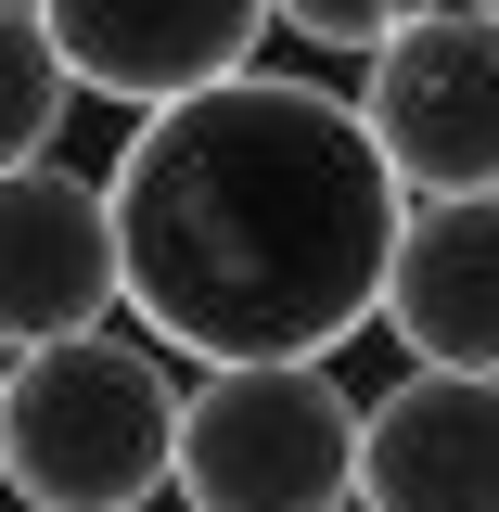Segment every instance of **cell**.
<instances>
[{
    "instance_id": "6da1fadb",
    "label": "cell",
    "mask_w": 499,
    "mask_h": 512,
    "mask_svg": "<svg viewBox=\"0 0 499 512\" xmlns=\"http://www.w3.org/2000/svg\"><path fill=\"white\" fill-rule=\"evenodd\" d=\"M116 192L128 308L167 359H333L384 320L410 180L384 167L359 90L320 77H218L192 103H154L103 167Z\"/></svg>"
},
{
    "instance_id": "7a4b0ae2",
    "label": "cell",
    "mask_w": 499,
    "mask_h": 512,
    "mask_svg": "<svg viewBox=\"0 0 499 512\" xmlns=\"http://www.w3.org/2000/svg\"><path fill=\"white\" fill-rule=\"evenodd\" d=\"M180 423L192 384L154 333L26 346L0 384V487L26 512H141L154 487H180Z\"/></svg>"
},
{
    "instance_id": "3957f363",
    "label": "cell",
    "mask_w": 499,
    "mask_h": 512,
    "mask_svg": "<svg viewBox=\"0 0 499 512\" xmlns=\"http://www.w3.org/2000/svg\"><path fill=\"white\" fill-rule=\"evenodd\" d=\"M359 423L333 359H231L192 384L180 500L192 512H359Z\"/></svg>"
},
{
    "instance_id": "277c9868",
    "label": "cell",
    "mask_w": 499,
    "mask_h": 512,
    "mask_svg": "<svg viewBox=\"0 0 499 512\" xmlns=\"http://www.w3.org/2000/svg\"><path fill=\"white\" fill-rule=\"evenodd\" d=\"M384 167L448 205V192H499V13L487 0H436L410 39H384L359 77Z\"/></svg>"
},
{
    "instance_id": "5b68a950",
    "label": "cell",
    "mask_w": 499,
    "mask_h": 512,
    "mask_svg": "<svg viewBox=\"0 0 499 512\" xmlns=\"http://www.w3.org/2000/svg\"><path fill=\"white\" fill-rule=\"evenodd\" d=\"M103 308H128V256H116V192L77 167H13L0 180V346H64L103 333Z\"/></svg>"
},
{
    "instance_id": "8992f818",
    "label": "cell",
    "mask_w": 499,
    "mask_h": 512,
    "mask_svg": "<svg viewBox=\"0 0 499 512\" xmlns=\"http://www.w3.org/2000/svg\"><path fill=\"white\" fill-rule=\"evenodd\" d=\"M39 13H52L77 90L141 103V116L218 90V77H244L256 39L282 26V0H39Z\"/></svg>"
},
{
    "instance_id": "52a82bcc",
    "label": "cell",
    "mask_w": 499,
    "mask_h": 512,
    "mask_svg": "<svg viewBox=\"0 0 499 512\" xmlns=\"http://www.w3.org/2000/svg\"><path fill=\"white\" fill-rule=\"evenodd\" d=\"M359 512H499V372H397L359 423Z\"/></svg>"
},
{
    "instance_id": "ba28073f",
    "label": "cell",
    "mask_w": 499,
    "mask_h": 512,
    "mask_svg": "<svg viewBox=\"0 0 499 512\" xmlns=\"http://www.w3.org/2000/svg\"><path fill=\"white\" fill-rule=\"evenodd\" d=\"M384 333L410 346V372H499V192L410 205Z\"/></svg>"
},
{
    "instance_id": "9c48e42d",
    "label": "cell",
    "mask_w": 499,
    "mask_h": 512,
    "mask_svg": "<svg viewBox=\"0 0 499 512\" xmlns=\"http://www.w3.org/2000/svg\"><path fill=\"white\" fill-rule=\"evenodd\" d=\"M64 116H77V64H64L52 13L39 0H0V180L13 167H52Z\"/></svg>"
},
{
    "instance_id": "30bf717a",
    "label": "cell",
    "mask_w": 499,
    "mask_h": 512,
    "mask_svg": "<svg viewBox=\"0 0 499 512\" xmlns=\"http://www.w3.org/2000/svg\"><path fill=\"white\" fill-rule=\"evenodd\" d=\"M423 13H436V0H282V26H295L308 52H359V64H372L384 39H410Z\"/></svg>"
},
{
    "instance_id": "8fae6325",
    "label": "cell",
    "mask_w": 499,
    "mask_h": 512,
    "mask_svg": "<svg viewBox=\"0 0 499 512\" xmlns=\"http://www.w3.org/2000/svg\"><path fill=\"white\" fill-rule=\"evenodd\" d=\"M0 384H13V346H0Z\"/></svg>"
},
{
    "instance_id": "7c38bea8",
    "label": "cell",
    "mask_w": 499,
    "mask_h": 512,
    "mask_svg": "<svg viewBox=\"0 0 499 512\" xmlns=\"http://www.w3.org/2000/svg\"><path fill=\"white\" fill-rule=\"evenodd\" d=\"M487 13H499V0H487Z\"/></svg>"
}]
</instances>
